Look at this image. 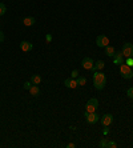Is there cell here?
Segmentation results:
<instances>
[{"label":"cell","instance_id":"6da1fadb","mask_svg":"<svg viewBox=\"0 0 133 148\" xmlns=\"http://www.w3.org/2000/svg\"><path fill=\"white\" fill-rule=\"evenodd\" d=\"M106 84V77L102 72L96 71L93 73V86H95L96 90H104V87Z\"/></svg>","mask_w":133,"mask_h":148},{"label":"cell","instance_id":"7a4b0ae2","mask_svg":"<svg viewBox=\"0 0 133 148\" xmlns=\"http://www.w3.org/2000/svg\"><path fill=\"white\" fill-rule=\"evenodd\" d=\"M120 73H121V76H123L124 79H132L133 77L132 67H129L128 64H125V63L120 64Z\"/></svg>","mask_w":133,"mask_h":148},{"label":"cell","instance_id":"3957f363","mask_svg":"<svg viewBox=\"0 0 133 148\" xmlns=\"http://www.w3.org/2000/svg\"><path fill=\"white\" fill-rule=\"evenodd\" d=\"M99 108V100L96 97H92V99L88 100V103L85 106V112H96Z\"/></svg>","mask_w":133,"mask_h":148},{"label":"cell","instance_id":"277c9868","mask_svg":"<svg viewBox=\"0 0 133 148\" xmlns=\"http://www.w3.org/2000/svg\"><path fill=\"white\" fill-rule=\"evenodd\" d=\"M121 53H123V56H125V58H132L133 56V44L132 43H124Z\"/></svg>","mask_w":133,"mask_h":148},{"label":"cell","instance_id":"5b68a950","mask_svg":"<svg viewBox=\"0 0 133 148\" xmlns=\"http://www.w3.org/2000/svg\"><path fill=\"white\" fill-rule=\"evenodd\" d=\"M96 44H97V47H100V48H105L106 45H109V39H108V36H105V35H99V36L96 38Z\"/></svg>","mask_w":133,"mask_h":148},{"label":"cell","instance_id":"8992f818","mask_svg":"<svg viewBox=\"0 0 133 148\" xmlns=\"http://www.w3.org/2000/svg\"><path fill=\"white\" fill-rule=\"evenodd\" d=\"M85 119H87V123L88 124H95L99 121L100 116L96 112H85Z\"/></svg>","mask_w":133,"mask_h":148},{"label":"cell","instance_id":"52a82bcc","mask_svg":"<svg viewBox=\"0 0 133 148\" xmlns=\"http://www.w3.org/2000/svg\"><path fill=\"white\" fill-rule=\"evenodd\" d=\"M81 66L84 69H93V66H95V63H93L92 58H84L81 62Z\"/></svg>","mask_w":133,"mask_h":148},{"label":"cell","instance_id":"ba28073f","mask_svg":"<svg viewBox=\"0 0 133 148\" xmlns=\"http://www.w3.org/2000/svg\"><path fill=\"white\" fill-rule=\"evenodd\" d=\"M100 120H101V124H102V125L108 127V125H110V124L113 123V116H112L110 114H105L104 116L100 117Z\"/></svg>","mask_w":133,"mask_h":148},{"label":"cell","instance_id":"9c48e42d","mask_svg":"<svg viewBox=\"0 0 133 148\" xmlns=\"http://www.w3.org/2000/svg\"><path fill=\"white\" fill-rule=\"evenodd\" d=\"M64 86L67 87V88H71V90H73V88H76V87H77L78 84H77V80H76V79L68 77V79H65Z\"/></svg>","mask_w":133,"mask_h":148},{"label":"cell","instance_id":"30bf717a","mask_svg":"<svg viewBox=\"0 0 133 148\" xmlns=\"http://www.w3.org/2000/svg\"><path fill=\"white\" fill-rule=\"evenodd\" d=\"M32 48H33V45H32V43H29V41L23 40V41L20 43V49H21V51H24V52H29Z\"/></svg>","mask_w":133,"mask_h":148},{"label":"cell","instance_id":"8fae6325","mask_svg":"<svg viewBox=\"0 0 133 148\" xmlns=\"http://www.w3.org/2000/svg\"><path fill=\"white\" fill-rule=\"evenodd\" d=\"M35 23H36V20H35L33 16H27L23 19V24L25 25V27H31V25H35Z\"/></svg>","mask_w":133,"mask_h":148},{"label":"cell","instance_id":"7c38bea8","mask_svg":"<svg viewBox=\"0 0 133 148\" xmlns=\"http://www.w3.org/2000/svg\"><path fill=\"white\" fill-rule=\"evenodd\" d=\"M113 63L117 64V66H120V64H123L124 63L123 53H121V52H116V53H115V56H113Z\"/></svg>","mask_w":133,"mask_h":148},{"label":"cell","instance_id":"4fadbf2b","mask_svg":"<svg viewBox=\"0 0 133 148\" xmlns=\"http://www.w3.org/2000/svg\"><path fill=\"white\" fill-rule=\"evenodd\" d=\"M115 53H116V49L113 48L112 45H106V47H105V55L109 56V58H113V56H115Z\"/></svg>","mask_w":133,"mask_h":148},{"label":"cell","instance_id":"5bb4252c","mask_svg":"<svg viewBox=\"0 0 133 148\" xmlns=\"http://www.w3.org/2000/svg\"><path fill=\"white\" fill-rule=\"evenodd\" d=\"M104 67H105V63L102 62V60H97L95 63V66H93V71H101Z\"/></svg>","mask_w":133,"mask_h":148},{"label":"cell","instance_id":"9a60e30c","mask_svg":"<svg viewBox=\"0 0 133 148\" xmlns=\"http://www.w3.org/2000/svg\"><path fill=\"white\" fill-rule=\"evenodd\" d=\"M29 82H31L32 84H35V86H39V84L41 83V76L40 75H32Z\"/></svg>","mask_w":133,"mask_h":148},{"label":"cell","instance_id":"2e32d148","mask_svg":"<svg viewBox=\"0 0 133 148\" xmlns=\"http://www.w3.org/2000/svg\"><path fill=\"white\" fill-rule=\"evenodd\" d=\"M29 93H31L32 96H38L39 93H40V90H39V87L35 86V84H32V87L29 88Z\"/></svg>","mask_w":133,"mask_h":148},{"label":"cell","instance_id":"e0dca14e","mask_svg":"<svg viewBox=\"0 0 133 148\" xmlns=\"http://www.w3.org/2000/svg\"><path fill=\"white\" fill-rule=\"evenodd\" d=\"M76 80H77V84H78V86H85L87 79L84 77V76H78V77H77Z\"/></svg>","mask_w":133,"mask_h":148},{"label":"cell","instance_id":"ac0fdd59","mask_svg":"<svg viewBox=\"0 0 133 148\" xmlns=\"http://www.w3.org/2000/svg\"><path fill=\"white\" fill-rule=\"evenodd\" d=\"M100 147H101V148H108V147H109V140L102 139V140L100 141Z\"/></svg>","mask_w":133,"mask_h":148},{"label":"cell","instance_id":"d6986e66","mask_svg":"<svg viewBox=\"0 0 133 148\" xmlns=\"http://www.w3.org/2000/svg\"><path fill=\"white\" fill-rule=\"evenodd\" d=\"M71 77H72V79H77V77H78V71H77V69H73V71H72V72H71Z\"/></svg>","mask_w":133,"mask_h":148},{"label":"cell","instance_id":"ffe728a7","mask_svg":"<svg viewBox=\"0 0 133 148\" xmlns=\"http://www.w3.org/2000/svg\"><path fill=\"white\" fill-rule=\"evenodd\" d=\"M5 10H7V8H5V5H4L3 3H0V16L5 14Z\"/></svg>","mask_w":133,"mask_h":148},{"label":"cell","instance_id":"44dd1931","mask_svg":"<svg viewBox=\"0 0 133 148\" xmlns=\"http://www.w3.org/2000/svg\"><path fill=\"white\" fill-rule=\"evenodd\" d=\"M126 95H128V97H129V99H133V87H130L129 90L126 91Z\"/></svg>","mask_w":133,"mask_h":148},{"label":"cell","instance_id":"7402d4cb","mask_svg":"<svg viewBox=\"0 0 133 148\" xmlns=\"http://www.w3.org/2000/svg\"><path fill=\"white\" fill-rule=\"evenodd\" d=\"M125 64H128L129 67H133V56H132V58H126Z\"/></svg>","mask_w":133,"mask_h":148},{"label":"cell","instance_id":"603a6c76","mask_svg":"<svg viewBox=\"0 0 133 148\" xmlns=\"http://www.w3.org/2000/svg\"><path fill=\"white\" fill-rule=\"evenodd\" d=\"M32 87V83L31 82H27V83H24V90H28L29 91V88Z\"/></svg>","mask_w":133,"mask_h":148},{"label":"cell","instance_id":"cb8c5ba5","mask_svg":"<svg viewBox=\"0 0 133 148\" xmlns=\"http://www.w3.org/2000/svg\"><path fill=\"white\" fill-rule=\"evenodd\" d=\"M117 147V144L115 143V141H109V147L108 148H116Z\"/></svg>","mask_w":133,"mask_h":148},{"label":"cell","instance_id":"d4e9b609","mask_svg":"<svg viewBox=\"0 0 133 148\" xmlns=\"http://www.w3.org/2000/svg\"><path fill=\"white\" fill-rule=\"evenodd\" d=\"M3 41H4V34L0 31V43H3Z\"/></svg>","mask_w":133,"mask_h":148},{"label":"cell","instance_id":"484cf974","mask_svg":"<svg viewBox=\"0 0 133 148\" xmlns=\"http://www.w3.org/2000/svg\"><path fill=\"white\" fill-rule=\"evenodd\" d=\"M67 147H68V148H75L76 145L73 144V143H69V144H67Z\"/></svg>","mask_w":133,"mask_h":148},{"label":"cell","instance_id":"4316f807","mask_svg":"<svg viewBox=\"0 0 133 148\" xmlns=\"http://www.w3.org/2000/svg\"><path fill=\"white\" fill-rule=\"evenodd\" d=\"M52 40V36L51 35H47V41H51Z\"/></svg>","mask_w":133,"mask_h":148}]
</instances>
